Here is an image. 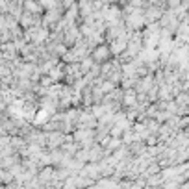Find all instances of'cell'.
Listing matches in <instances>:
<instances>
[{
    "label": "cell",
    "mask_w": 189,
    "mask_h": 189,
    "mask_svg": "<svg viewBox=\"0 0 189 189\" xmlns=\"http://www.w3.org/2000/svg\"><path fill=\"white\" fill-rule=\"evenodd\" d=\"M13 178H15V176L11 174V171H2V182H4V185H8Z\"/></svg>",
    "instance_id": "1"
}]
</instances>
